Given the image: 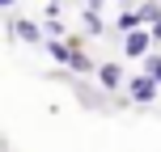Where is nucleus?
<instances>
[{
    "mask_svg": "<svg viewBox=\"0 0 161 152\" xmlns=\"http://www.w3.org/2000/svg\"><path fill=\"white\" fill-rule=\"evenodd\" d=\"M157 85H161V80H157L153 72H148V76H140V80H131V97H136V102H148Z\"/></svg>",
    "mask_w": 161,
    "mask_h": 152,
    "instance_id": "f257e3e1",
    "label": "nucleus"
},
{
    "mask_svg": "<svg viewBox=\"0 0 161 152\" xmlns=\"http://www.w3.org/2000/svg\"><path fill=\"white\" fill-rule=\"evenodd\" d=\"M144 51H148V34H127V55H144Z\"/></svg>",
    "mask_w": 161,
    "mask_h": 152,
    "instance_id": "f03ea898",
    "label": "nucleus"
},
{
    "mask_svg": "<svg viewBox=\"0 0 161 152\" xmlns=\"http://www.w3.org/2000/svg\"><path fill=\"white\" fill-rule=\"evenodd\" d=\"M13 30H17V38H25V42H38V30H34L30 21H17Z\"/></svg>",
    "mask_w": 161,
    "mask_h": 152,
    "instance_id": "7ed1b4c3",
    "label": "nucleus"
},
{
    "mask_svg": "<svg viewBox=\"0 0 161 152\" xmlns=\"http://www.w3.org/2000/svg\"><path fill=\"white\" fill-rule=\"evenodd\" d=\"M102 85H119V68H114V64L102 68Z\"/></svg>",
    "mask_w": 161,
    "mask_h": 152,
    "instance_id": "20e7f679",
    "label": "nucleus"
},
{
    "mask_svg": "<svg viewBox=\"0 0 161 152\" xmlns=\"http://www.w3.org/2000/svg\"><path fill=\"white\" fill-rule=\"evenodd\" d=\"M68 64H72L76 72H85V68H89V59H85V55H68Z\"/></svg>",
    "mask_w": 161,
    "mask_h": 152,
    "instance_id": "39448f33",
    "label": "nucleus"
},
{
    "mask_svg": "<svg viewBox=\"0 0 161 152\" xmlns=\"http://www.w3.org/2000/svg\"><path fill=\"white\" fill-rule=\"evenodd\" d=\"M148 72H153V76L161 80V59H148Z\"/></svg>",
    "mask_w": 161,
    "mask_h": 152,
    "instance_id": "423d86ee",
    "label": "nucleus"
},
{
    "mask_svg": "<svg viewBox=\"0 0 161 152\" xmlns=\"http://www.w3.org/2000/svg\"><path fill=\"white\" fill-rule=\"evenodd\" d=\"M153 38H161V21H157V30H153Z\"/></svg>",
    "mask_w": 161,
    "mask_h": 152,
    "instance_id": "0eeeda50",
    "label": "nucleus"
},
{
    "mask_svg": "<svg viewBox=\"0 0 161 152\" xmlns=\"http://www.w3.org/2000/svg\"><path fill=\"white\" fill-rule=\"evenodd\" d=\"M0 4H13V0H0Z\"/></svg>",
    "mask_w": 161,
    "mask_h": 152,
    "instance_id": "6e6552de",
    "label": "nucleus"
}]
</instances>
